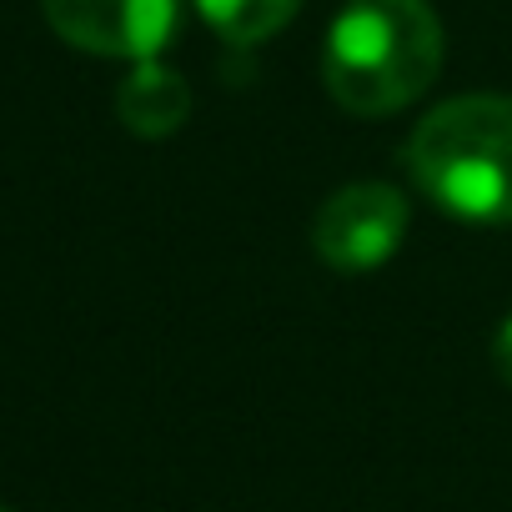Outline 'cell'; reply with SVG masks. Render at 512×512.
I'll return each mask as SVG.
<instances>
[{"label":"cell","instance_id":"1","mask_svg":"<svg viewBox=\"0 0 512 512\" xmlns=\"http://www.w3.org/2000/svg\"><path fill=\"white\" fill-rule=\"evenodd\" d=\"M442 71V21L427 0H347L322 46V81L352 116L412 106Z\"/></svg>","mask_w":512,"mask_h":512},{"label":"cell","instance_id":"2","mask_svg":"<svg viewBox=\"0 0 512 512\" xmlns=\"http://www.w3.org/2000/svg\"><path fill=\"white\" fill-rule=\"evenodd\" d=\"M407 171L457 221H512V96H457L427 111L407 141Z\"/></svg>","mask_w":512,"mask_h":512},{"label":"cell","instance_id":"3","mask_svg":"<svg viewBox=\"0 0 512 512\" xmlns=\"http://www.w3.org/2000/svg\"><path fill=\"white\" fill-rule=\"evenodd\" d=\"M407 196L387 181H352L342 191H332L317 216H312V251L342 277H362L377 272L382 262H392L402 236H407Z\"/></svg>","mask_w":512,"mask_h":512},{"label":"cell","instance_id":"4","mask_svg":"<svg viewBox=\"0 0 512 512\" xmlns=\"http://www.w3.org/2000/svg\"><path fill=\"white\" fill-rule=\"evenodd\" d=\"M61 41L91 56L156 61L181 21V0H41Z\"/></svg>","mask_w":512,"mask_h":512},{"label":"cell","instance_id":"5","mask_svg":"<svg viewBox=\"0 0 512 512\" xmlns=\"http://www.w3.org/2000/svg\"><path fill=\"white\" fill-rule=\"evenodd\" d=\"M116 116L131 136L161 141L186 126L191 116V86L161 61H136V71L116 86Z\"/></svg>","mask_w":512,"mask_h":512},{"label":"cell","instance_id":"6","mask_svg":"<svg viewBox=\"0 0 512 512\" xmlns=\"http://www.w3.org/2000/svg\"><path fill=\"white\" fill-rule=\"evenodd\" d=\"M297 6L302 0H196L201 21L226 46H262L297 16Z\"/></svg>","mask_w":512,"mask_h":512},{"label":"cell","instance_id":"7","mask_svg":"<svg viewBox=\"0 0 512 512\" xmlns=\"http://www.w3.org/2000/svg\"><path fill=\"white\" fill-rule=\"evenodd\" d=\"M492 367H497V377L512 387V317L497 327V337H492Z\"/></svg>","mask_w":512,"mask_h":512},{"label":"cell","instance_id":"8","mask_svg":"<svg viewBox=\"0 0 512 512\" xmlns=\"http://www.w3.org/2000/svg\"><path fill=\"white\" fill-rule=\"evenodd\" d=\"M0 512H11V507H0Z\"/></svg>","mask_w":512,"mask_h":512}]
</instances>
